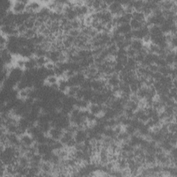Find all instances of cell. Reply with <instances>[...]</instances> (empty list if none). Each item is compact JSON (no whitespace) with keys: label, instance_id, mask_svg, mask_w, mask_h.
I'll list each match as a JSON object with an SVG mask.
<instances>
[{"label":"cell","instance_id":"ee69618b","mask_svg":"<svg viewBox=\"0 0 177 177\" xmlns=\"http://www.w3.org/2000/svg\"><path fill=\"white\" fill-rule=\"evenodd\" d=\"M77 73L76 72H75L74 70H72V69H68V70H66V71L64 72V78H66V80H68L69 79V78H71L72 77H74V75L76 74Z\"/></svg>","mask_w":177,"mask_h":177},{"label":"cell","instance_id":"ac0fdd59","mask_svg":"<svg viewBox=\"0 0 177 177\" xmlns=\"http://www.w3.org/2000/svg\"><path fill=\"white\" fill-rule=\"evenodd\" d=\"M35 68H38V66H37V64H36L35 56H33V57L31 58L26 59V65H25V69L30 71V70H33Z\"/></svg>","mask_w":177,"mask_h":177},{"label":"cell","instance_id":"603a6c76","mask_svg":"<svg viewBox=\"0 0 177 177\" xmlns=\"http://www.w3.org/2000/svg\"><path fill=\"white\" fill-rule=\"evenodd\" d=\"M5 127L7 133L9 134H16L19 130L18 124L15 123H9V124H8Z\"/></svg>","mask_w":177,"mask_h":177},{"label":"cell","instance_id":"277c9868","mask_svg":"<svg viewBox=\"0 0 177 177\" xmlns=\"http://www.w3.org/2000/svg\"><path fill=\"white\" fill-rule=\"evenodd\" d=\"M104 109H105V105H100L96 103H90L88 110L89 113L96 116H102L103 114Z\"/></svg>","mask_w":177,"mask_h":177},{"label":"cell","instance_id":"484cf974","mask_svg":"<svg viewBox=\"0 0 177 177\" xmlns=\"http://www.w3.org/2000/svg\"><path fill=\"white\" fill-rule=\"evenodd\" d=\"M80 86H69V89H67V91H66L65 94L67 96L72 97V98H75V95L77 94V92L78 91V90L80 89Z\"/></svg>","mask_w":177,"mask_h":177},{"label":"cell","instance_id":"8992f818","mask_svg":"<svg viewBox=\"0 0 177 177\" xmlns=\"http://www.w3.org/2000/svg\"><path fill=\"white\" fill-rule=\"evenodd\" d=\"M21 144L26 147H30L35 144V139L31 135L28 133H25L19 136Z\"/></svg>","mask_w":177,"mask_h":177},{"label":"cell","instance_id":"44dd1931","mask_svg":"<svg viewBox=\"0 0 177 177\" xmlns=\"http://www.w3.org/2000/svg\"><path fill=\"white\" fill-rule=\"evenodd\" d=\"M72 139H74V134L70 132H68V131H64L60 140V142L64 145V147H65L66 143H68L69 140H71Z\"/></svg>","mask_w":177,"mask_h":177},{"label":"cell","instance_id":"7bdbcfd3","mask_svg":"<svg viewBox=\"0 0 177 177\" xmlns=\"http://www.w3.org/2000/svg\"><path fill=\"white\" fill-rule=\"evenodd\" d=\"M137 51L135 50L134 49H132L131 46L128 47L127 49H126V53H127V56L128 58H134L135 56L137 54Z\"/></svg>","mask_w":177,"mask_h":177},{"label":"cell","instance_id":"ffe728a7","mask_svg":"<svg viewBox=\"0 0 177 177\" xmlns=\"http://www.w3.org/2000/svg\"><path fill=\"white\" fill-rule=\"evenodd\" d=\"M132 19L140 22H145L146 21V16L142 11L134 10L132 13Z\"/></svg>","mask_w":177,"mask_h":177},{"label":"cell","instance_id":"6da1fadb","mask_svg":"<svg viewBox=\"0 0 177 177\" xmlns=\"http://www.w3.org/2000/svg\"><path fill=\"white\" fill-rule=\"evenodd\" d=\"M2 64L3 66H10L14 61L13 55L8 51L6 48L1 50Z\"/></svg>","mask_w":177,"mask_h":177},{"label":"cell","instance_id":"8fae6325","mask_svg":"<svg viewBox=\"0 0 177 177\" xmlns=\"http://www.w3.org/2000/svg\"><path fill=\"white\" fill-rule=\"evenodd\" d=\"M50 151H53L50 145L47 143H42V144H37V152L41 154L42 156L44 155Z\"/></svg>","mask_w":177,"mask_h":177},{"label":"cell","instance_id":"d590c367","mask_svg":"<svg viewBox=\"0 0 177 177\" xmlns=\"http://www.w3.org/2000/svg\"><path fill=\"white\" fill-rule=\"evenodd\" d=\"M26 62V59L23 58L22 57H19L15 60V66L17 67H18V68H19V69H25Z\"/></svg>","mask_w":177,"mask_h":177},{"label":"cell","instance_id":"d6986e66","mask_svg":"<svg viewBox=\"0 0 177 177\" xmlns=\"http://www.w3.org/2000/svg\"><path fill=\"white\" fill-rule=\"evenodd\" d=\"M149 31H150V35L151 36H155V37H159V36H161L163 34L161 30V28L159 26H156V25H153L149 27Z\"/></svg>","mask_w":177,"mask_h":177},{"label":"cell","instance_id":"2e32d148","mask_svg":"<svg viewBox=\"0 0 177 177\" xmlns=\"http://www.w3.org/2000/svg\"><path fill=\"white\" fill-rule=\"evenodd\" d=\"M90 105V103L84 99H76L75 103V107H77L81 110H87Z\"/></svg>","mask_w":177,"mask_h":177},{"label":"cell","instance_id":"7a4b0ae2","mask_svg":"<svg viewBox=\"0 0 177 177\" xmlns=\"http://www.w3.org/2000/svg\"><path fill=\"white\" fill-rule=\"evenodd\" d=\"M29 2L27 1H15L13 2V6L11 10L15 14L23 13L26 10V6Z\"/></svg>","mask_w":177,"mask_h":177},{"label":"cell","instance_id":"5bb4252c","mask_svg":"<svg viewBox=\"0 0 177 177\" xmlns=\"http://www.w3.org/2000/svg\"><path fill=\"white\" fill-rule=\"evenodd\" d=\"M69 85L68 83V80L64 78H61L58 81V90L61 92L65 94L67 89H69Z\"/></svg>","mask_w":177,"mask_h":177},{"label":"cell","instance_id":"9a60e30c","mask_svg":"<svg viewBox=\"0 0 177 177\" xmlns=\"http://www.w3.org/2000/svg\"><path fill=\"white\" fill-rule=\"evenodd\" d=\"M144 43L141 40H139V39H133L131 42L130 46L134 49L137 52H139L141 50L143 47H144Z\"/></svg>","mask_w":177,"mask_h":177},{"label":"cell","instance_id":"4dcf8cb0","mask_svg":"<svg viewBox=\"0 0 177 177\" xmlns=\"http://www.w3.org/2000/svg\"><path fill=\"white\" fill-rule=\"evenodd\" d=\"M171 71H172V66H160L159 69V72L163 76H170Z\"/></svg>","mask_w":177,"mask_h":177},{"label":"cell","instance_id":"f1b7e54d","mask_svg":"<svg viewBox=\"0 0 177 177\" xmlns=\"http://www.w3.org/2000/svg\"><path fill=\"white\" fill-rule=\"evenodd\" d=\"M38 33V29L36 28H34V29H27L26 31L24 33V34L23 36H24L25 38L29 39V40H30V39L33 38L35 37L37 34Z\"/></svg>","mask_w":177,"mask_h":177},{"label":"cell","instance_id":"ab89813d","mask_svg":"<svg viewBox=\"0 0 177 177\" xmlns=\"http://www.w3.org/2000/svg\"><path fill=\"white\" fill-rule=\"evenodd\" d=\"M134 114H135V111H134L133 110H131V109L127 108V107H125L124 109V111H123V114H124L126 117L128 118V119H134Z\"/></svg>","mask_w":177,"mask_h":177},{"label":"cell","instance_id":"cb8c5ba5","mask_svg":"<svg viewBox=\"0 0 177 177\" xmlns=\"http://www.w3.org/2000/svg\"><path fill=\"white\" fill-rule=\"evenodd\" d=\"M59 79H60V78H59L58 76H56L55 75H50L46 78L44 82L46 85H49V86H51L53 85H55V84L58 83Z\"/></svg>","mask_w":177,"mask_h":177},{"label":"cell","instance_id":"f546056e","mask_svg":"<svg viewBox=\"0 0 177 177\" xmlns=\"http://www.w3.org/2000/svg\"><path fill=\"white\" fill-rule=\"evenodd\" d=\"M29 93L30 88L19 90V91H18V98L24 101L29 97Z\"/></svg>","mask_w":177,"mask_h":177},{"label":"cell","instance_id":"bcb514c9","mask_svg":"<svg viewBox=\"0 0 177 177\" xmlns=\"http://www.w3.org/2000/svg\"><path fill=\"white\" fill-rule=\"evenodd\" d=\"M53 152H54V151H50L49 153H47L46 154H44V155H42V162L50 163Z\"/></svg>","mask_w":177,"mask_h":177},{"label":"cell","instance_id":"c3c4849f","mask_svg":"<svg viewBox=\"0 0 177 177\" xmlns=\"http://www.w3.org/2000/svg\"><path fill=\"white\" fill-rule=\"evenodd\" d=\"M17 30H18V32L19 33V35H23L24 34V33L26 31V27L25 26L24 24L19 25V26H17Z\"/></svg>","mask_w":177,"mask_h":177},{"label":"cell","instance_id":"e575fe53","mask_svg":"<svg viewBox=\"0 0 177 177\" xmlns=\"http://www.w3.org/2000/svg\"><path fill=\"white\" fill-rule=\"evenodd\" d=\"M103 136L107 137V138H111V139H114V138L116 137V134H115L114 128L106 127L105 129V130H104Z\"/></svg>","mask_w":177,"mask_h":177},{"label":"cell","instance_id":"8d00e7d4","mask_svg":"<svg viewBox=\"0 0 177 177\" xmlns=\"http://www.w3.org/2000/svg\"><path fill=\"white\" fill-rule=\"evenodd\" d=\"M160 50V47L155 44L150 43L148 44V52L151 53H154V54L158 55V53Z\"/></svg>","mask_w":177,"mask_h":177},{"label":"cell","instance_id":"836d02e7","mask_svg":"<svg viewBox=\"0 0 177 177\" xmlns=\"http://www.w3.org/2000/svg\"><path fill=\"white\" fill-rule=\"evenodd\" d=\"M35 61L36 64H37L38 68H40V67H44L45 66L48 62L49 60H48V58L46 57H35Z\"/></svg>","mask_w":177,"mask_h":177},{"label":"cell","instance_id":"e0dca14e","mask_svg":"<svg viewBox=\"0 0 177 177\" xmlns=\"http://www.w3.org/2000/svg\"><path fill=\"white\" fill-rule=\"evenodd\" d=\"M127 159L121 158L119 156L117 161L116 162V167L119 170H124L127 168Z\"/></svg>","mask_w":177,"mask_h":177},{"label":"cell","instance_id":"52a82bcc","mask_svg":"<svg viewBox=\"0 0 177 177\" xmlns=\"http://www.w3.org/2000/svg\"><path fill=\"white\" fill-rule=\"evenodd\" d=\"M43 6L44 5L42 4L41 2H37V1L29 2L26 6V11L30 13H36L41 9Z\"/></svg>","mask_w":177,"mask_h":177},{"label":"cell","instance_id":"f6af8a7d","mask_svg":"<svg viewBox=\"0 0 177 177\" xmlns=\"http://www.w3.org/2000/svg\"><path fill=\"white\" fill-rule=\"evenodd\" d=\"M147 69H148L149 71H150L151 73V74H154V73H156V72L159 71V66L155 63L151 64L149 66H147Z\"/></svg>","mask_w":177,"mask_h":177},{"label":"cell","instance_id":"83f0119b","mask_svg":"<svg viewBox=\"0 0 177 177\" xmlns=\"http://www.w3.org/2000/svg\"><path fill=\"white\" fill-rule=\"evenodd\" d=\"M41 172L40 167H35V166H29V176H40Z\"/></svg>","mask_w":177,"mask_h":177},{"label":"cell","instance_id":"4316f807","mask_svg":"<svg viewBox=\"0 0 177 177\" xmlns=\"http://www.w3.org/2000/svg\"><path fill=\"white\" fill-rule=\"evenodd\" d=\"M130 24L131 27V29L133 30H138L141 29V28L146 24V21L145 22H140L135 19H132L130 22Z\"/></svg>","mask_w":177,"mask_h":177},{"label":"cell","instance_id":"9c48e42d","mask_svg":"<svg viewBox=\"0 0 177 177\" xmlns=\"http://www.w3.org/2000/svg\"><path fill=\"white\" fill-rule=\"evenodd\" d=\"M61 53L62 52L58 50H49L47 53L46 58L49 61L53 62H54L55 64H57L59 62V58H60Z\"/></svg>","mask_w":177,"mask_h":177},{"label":"cell","instance_id":"d6a6232c","mask_svg":"<svg viewBox=\"0 0 177 177\" xmlns=\"http://www.w3.org/2000/svg\"><path fill=\"white\" fill-rule=\"evenodd\" d=\"M125 107L130 108L134 111H136L139 109V103L136 102H134V101L131 100L130 99L127 101V103H126Z\"/></svg>","mask_w":177,"mask_h":177},{"label":"cell","instance_id":"3957f363","mask_svg":"<svg viewBox=\"0 0 177 177\" xmlns=\"http://www.w3.org/2000/svg\"><path fill=\"white\" fill-rule=\"evenodd\" d=\"M74 139L77 143H85L88 139V133L86 129L79 128L74 135Z\"/></svg>","mask_w":177,"mask_h":177},{"label":"cell","instance_id":"7c38bea8","mask_svg":"<svg viewBox=\"0 0 177 177\" xmlns=\"http://www.w3.org/2000/svg\"><path fill=\"white\" fill-rule=\"evenodd\" d=\"M19 56L25 59H29L34 56V52H33V50L30 49L29 48L26 46L21 47L19 52Z\"/></svg>","mask_w":177,"mask_h":177},{"label":"cell","instance_id":"ba28073f","mask_svg":"<svg viewBox=\"0 0 177 177\" xmlns=\"http://www.w3.org/2000/svg\"><path fill=\"white\" fill-rule=\"evenodd\" d=\"M64 131V130H62L60 128L52 127L49 130V133H48V136L55 140H60L62 136Z\"/></svg>","mask_w":177,"mask_h":177},{"label":"cell","instance_id":"30bf717a","mask_svg":"<svg viewBox=\"0 0 177 177\" xmlns=\"http://www.w3.org/2000/svg\"><path fill=\"white\" fill-rule=\"evenodd\" d=\"M107 85L112 88L114 86H119L120 82H121V80H120L119 74L115 73V74L109 75L107 79Z\"/></svg>","mask_w":177,"mask_h":177},{"label":"cell","instance_id":"4fadbf2b","mask_svg":"<svg viewBox=\"0 0 177 177\" xmlns=\"http://www.w3.org/2000/svg\"><path fill=\"white\" fill-rule=\"evenodd\" d=\"M144 161L145 163L147 166H152V165L156 164V159L155 154L145 153Z\"/></svg>","mask_w":177,"mask_h":177},{"label":"cell","instance_id":"1f68e13d","mask_svg":"<svg viewBox=\"0 0 177 177\" xmlns=\"http://www.w3.org/2000/svg\"><path fill=\"white\" fill-rule=\"evenodd\" d=\"M70 24H71V26L72 27V29H80L81 30L82 27L84 24L83 22L80 20L79 18H76L70 22Z\"/></svg>","mask_w":177,"mask_h":177},{"label":"cell","instance_id":"7dc6e473","mask_svg":"<svg viewBox=\"0 0 177 177\" xmlns=\"http://www.w3.org/2000/svg\"><path fill=\"white\" fill-rule=\"evenodd\" d=\"M44 67L47 70H49V71H54V69L56 67V64L53 62L49 61L46 64H45Z\"/></svg>","mask_w":177,"mask_h":177},{"label":"cell","instance_id":"5b68a950","mask_svg":"<svg viewBox=\"0 0 177 177\" xmlns=\"http://www.w3.org/2000/svg\"><path fill=\"white\" fill-rule=\"evenodd\" d=\"M148 34H150V31H149V26L147 24L144 25L141 29L132 30L134 39H139L142 40V39Z\"/></svg>","mask_w":177,"mask_h":177},{"label":"cell","instance_id":"d4e9b609","mask_svg":"<svg viewBox=\"0 0 177 177\" xmlns=\"http://www.w3.org/2000/svg\"><path fill=\"white\" fill-rule=\"evenodd\" d=\"M18 163L19 165L23 167H29L30 159L25 155H21L18 158Z\"/></svg>","mask_w":177,"mask_h":177},{"label":"cell","instance_id":"60d3db41","mask_svg":"<svg viewBox=\"0 0 177 177\" xmlns=\"http://www.w3.org/2000/svg\"><path fill=\"white\" fill-rule=\"evenodd\" d=\"M124 130L127 132L130 136H132L134 134H136L137 132V130L135 129L133 126H131V125L126 126L124 127Z\"/></svg>","mask_w":177,"mask_h":177},{"label":"cell","instance_id":"7402d4cb","mask_svg":"<svg viewBox=\"0 0 177 177\" xmlns=\"http://www.w3.org/2000/svg\"><path fill=\"white\" fill-rule=\"evenodd\" d=\"M147 92H148V87L146 86H143L140 87L138 92L136 93L137 96L139 97L140 100H145L146 98H147Z\"/></svg>","mask_w":177,"mask_h":177},{"label":"cell","instance_id":"74e56055","mask_svg":"<svg viewBox=\"0 0 177 177\" xmlns=\"http://www.w3.org/2000/svg\"><path fill=\"white\" fill-rule=\"evenodd\" d=\"M176 130H177V126H176V120L175 121H172V122L170 123L169 124H167L168 132L175 134V133H176Z\"/></svg>","mask_w":177,"mask_h":177},{"label":"cell","instance_id":"f35d334b","mask_svg":"<svg viewBox=\"0 0 177 177\" xmlns=\"http://www.w3.org/2000/svg\"><path fill=\"white\" fill-rule=\"evenodd\" d=\"M143 1H133L132 2V6L134 10L136 11H141L143 7Z\"/></svg>","mask_w":177,"mask_h":177},{"label":"cell","instance_id":"b9f144b4","mask_svg":"<svg viewBox=\"0 0 177 177\" xmlns=\"http://www.w3.org/2000/svg\"><path fill=\"white\" fill-rule=\"evenodd\" d=\"M67 35H69L70 36H71V37L74 38H77L81 35V30L72 29Z\"/></svg>","mask_w":177,"mask_h":177},{"label":"cell","instance_id":"681fc988","mask_svg":"<svg viewBox=\"0 0 177 177\" xmlns=\"http://www.w3.org/2000/svg\"><path fill=\"white\" fill-rule=\"evenodd\" d=\"M143 42L144 43V44H149L151 43V36L150 34H148L147 35H145L144 38L142 39Z\"/></svg>","mask_w":177,"mask_h":177}]
</instances>
